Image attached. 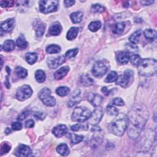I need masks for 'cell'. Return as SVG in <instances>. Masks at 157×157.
<instances>
[{
    "instance_id": "cell-1",
    "label": "cell",
    "mask_w": 157,
    "mask_h": 157,
    "mask_svg": "<svg viewBox=\"0 0 157 157\" xmlns=\"http://www.w3.org/2000/svg\"><path fill=\"white\" fill-rule=\"evenodd\" d=\"M148 117V110L143 105L134 107L129 112L128 117V136L136 139L140 135Z\"/></svg>"
},
{
    "instance_id": "cell-2",
    "label": "cell",
    "mask_w": 157,
    "mask_h": 157,
    "mask_svg": "<svg viewBox=\"0 0 157 157\" xmlns=\"http://www.w3.org/2000/svg\"><path fill=\"white\" fill-rule=\"evenodd\" d=\"M128 126V117L123 113L118 114L117 117L111 122L109 129L112 133L121 136L123 134Z\"/></svg>"
},
{
    "instance_id": "cell-3",
    "label": "cell",
    "mask_w": 157,
    "mask_h": 157,
    "mask_svg": "<svg viewBox=\"0 0 157 157\" xmlns=\"http://www.w3.org/2000/svg\"><path fill=\"white\" fill-rule=\"evenodd\" d=\"M156 61L154 59L144 58L140 59L137 65L139 73L145 77L152 76L156 73Z\"/></svg>"
},
{
    "instance_id": "cell-4",
    "label": "cell",
    "mask_w": 157,
    "mask_h": 157,
    "mask_svg": "<svg viewBox=\"0 0 157 157\" xmlns=\"http://www.w3.org/2000/svg\"><path fill=\"white\" fill-rule=\"evenodd\" d=\"M91 112L85 107H75L72 113L71 118L74 121L82 123L87 120L91 115Z\"/></svg>"
},
{
    "instance_id": "cell-5",
    "label": "cell",
    "mask_w": 157,
    "mask_h": 157,
    "mask_svg": "<svg viewBox=\"0 0 157 157\" xmlns=\"http://www.w3.org/2000/svg\"><path fill=\"white\" fill-rule=\"evenodd\" d=\"M39 10L44 13H48L55 12L58 6V1L52 0H42L39 2Z\"/></svg>"
},
{
    "instance_id": "cell-6",
    "label": "cell",
    "mask_w": 157,
    "mask_h": 157,
    "mask_svg": "<svg viewBox=\"0 0 157 157\" xmlns=\"http://www.w3.org/2000/svg\"><path fill=\"white\" fill-rule=\"evenodd\" d=\"M38 96L42 102L47 106L52 107L55 105L56 100L53 96H51V91L49 88L47 87L42 88L39 91Z\"/></svg>"
},
{
    "instance_id": "cell-7",
    "label": "cell",
    "mask_w": 157,
    "mask_h": 157,
    "mask_svg": "<svg viewBox=\"0 0 157 157\" xmlns=\"http://www.w3.org/2000/svg\"><path fill=\"white\" fill-rule=\"evenodd\" d=\"M133 76V71L131 69L126 70L124 73L117 78V83L123 88H126L129 83Z\"/></svg>"
},
{
    "instance_id": "cell-8",
    "label": "cell",
    "mask_w": 157,
    "mask_h": 157,
    "mask_svg": "<svg viewBox=\"0 0 157 157\" xmlns=\"http://www.w3.org/2000/svg\"><path fill=\"white\" fill-rule=\"evenodd\" d=\"M33 93L31 88L28 85H24L18 89L16 93V98L20 101H24L29 98Z\"/></svg>"
},
{
    "instance_id": "cell-9",
    "label": "cell",
    "mask_w": 157,
    "mask_h": 157,
    "mask_svg": "<svg viewBox=\"0 0 157 157\" xmlns=\"http://www.w3.org/2000/svg\"><path fill=\"white\" fill-rule=\"evenodd\" d=\"M107 66L102 61H96L92 67V73L95 77H101L107 71Z\"/></svg>"
},
{
    "instance_id": "cell-10",
    "label": "cell",
    "mask_w": 157,
    "mask_h": 157,
    "mask_svg": "<svg viewBox=\"0 0 157 157\" xmlns=\"http://www.w3.org/2000/svg\"><path fill=\"white\" fill-rule=\"evenodd\" d=\"M92 131H93V132H94V134L90 141V145L91 148H97L102 142L103 140V137L101 134V129L99 128V126L94 125V126L92 129Z\"/></svg>"
},
{
    "instance_id": "cell-11",
    "label": "cell",
    "mask_w": 157,
    "mask_h": 157,
    "mask_svg": "<svg viewBox=\"0 0 157 157\" xmlns=\"http://www.w3.org/2000/svg\"><path fill=\"white\" fill-rule=\"evenodd\" d=\"M102 116H103V111L101 107H99V108H96L93 112V113H91V115L90 116L88 120L90 124L93 125H96L100 121Z\"/></svg>"
},
{
    "instance_id": "cell-12",
    "label": "cell",
    "mask_w": 157,
    "mask_h": 157,
    "mask_svg": "<svg viewBox=\"0 0 157 157\" xmlns=\"http://www.w3.org/2000/svg\"><path fill=\"white\" fill-rule=\"evenodd\" d=\"M65 61V57L64 56H59L55 58H48L47 63L48 66L50 69H55L62 64Z\"/></svg>"
},
{
    "instance_id": "cell-13",
    "label": "cell",
    "mask_w": 157,
    "mask_h": 157,
    "mask_svg": "<svg viewBox=\"0 0 157 157\" xmlns=\"http://www.w3.org/2000/svg\"><path fill=\"white\" fill-rule=\"evenodd\" d=\"M88 101L94 107L99 106L103 101V98L98 93H91L88 96Z\"/></svg>"
},
{
    "instance_id": "cell-14",
    "label": "cell",
    "mask_w": 157,
    "mask_h": 157,
    "mask_svg": "<svg viewBox=\"0 0 157 157\" xmlns=\"http://www.w3.org/2000/svg\"><path fill=\"white\" fill-rule=\"evenodd\" d=\"M80 101H81L80 90L77 89L73 93L71 97L70 98V99L67 102V106L69 107H72L74 105L79 103L80 102Z\"/></svg>"
},
{
    "instance_id": "cell-15",
    "label": "cell",
    "mask_w": 157,
    "mask_h": 157,
    "mask_svg": "<svg viewBox=\"0 0 157 157\" xmlns=\"http://www.w3.org/2000/svg\"><path fill=\"white\" fill-rule=\"evenodd\" d=\"M31 152V150L28 146L24 144H21L17 148L15 152V155L17 156L26 157L29 156Z\"/></svg>"
},
{
    "instance_id": "cell-16",
    "label": "cell",
    "mask_w": 157,
    "mask_h": 157,
    "mask_svg": "<svg viewBox=\"0 0 157 157\" xmlns=\"http://www.w3.org/2000/svg\"><path fill=\"white\" fill-rule=\"evenodd\" d=\"M62 31V26L58 21L53 23L48 28V33L50 36H58Z\"/></svg>"
},
{
    "instance_id": "cell-17",
    "label": "cell",
    "mask_w": 157,
    "mask_h": 157,
    "mask_svg": "<svg viewBox=\"0 0 157 157\" xmlns=\"http://www.w3.org/2000/svg\"><path fill=\"white\" fill-rule=\"evenodd\" d=\"M67 128L64 124H59L54 127L52 129V132L56 137H61L66 134Z\"/></svg>"
},
{
    "instance_id": "cell-18",
    "label": "cell",
    "mask_w": 157,
    "mask_h": 157,
    "mask_svg": "<svg viewBox=\"0 0 157 157\" xmlns=\"http://www.w3.org/2000/svg\"><path fill=\"white\" fill-rule=\"evenodd\" d=\"M15 25V20L13 18H9L4 21L1 25V29L6 32L10 31L13 29Z\"/></svg>"
},
{
    "instance_id": "cell-19",
    "label": "cell",
    "mask_w": 157,
    "mask_h": 157,
    "mask_svg": "<svg viewBox=\"0 0 157 157\" xmlns=\"http://www.w3.org/2000/svg\"><path fill=\"white\" fill-rule=\"evenodd\" d=\"M69 71V67L68 66H64L57 70L54 73V77L56 80H60L63 78Z\"/></svg>"
},
{
    "instance_id": "cell-20",
    "label": "cell",
    "mask_w": 157,
    "mask_h": 157,
    "mask_svg": "<svg viewBox=\"0 0 157 157\" xmlns=\"http://www.w3.org/2000/svg\"><path fill=\"white\" fill-rule=\"evenodd\" d=\"M129 55L126 52H120L117 55V61L120 64H127L129 60Z\"/></svg>"
},
{
    "instance_id": "cell-21",
    "label": "cell",
    "mask_w": 157,
    "mask_h": 157,
    "mask_svg": "<svg viewBox=\"0 0 157 157\" xmlns=\"http://www.w3.org/2000/svg\"><path fill=\"white\" fill-rule=\"evenodd\" d=\"M144 36L145 38L150 40V41H153L156 38V31L155 29H147L144 32Z\"/></svg>"
},
{
    "instance_id": "cell-22",
    "label": "cell",
    "mask_w": 157,
    "mask_h": 157,
    "mask_svg": "<svg viewBox=\"0 0 157 157\" xmlns=\"http://www.w3.org/2000/svg\"><path fill=\"white\" fill-rule=\"evenodd\" d=\"M56 151L62 156H67L69 153V149L67 145L64 143L60 144L59 145H58L56 147Z\"/></svg>"
},
{
    "instance_id": "cell-23",
    "label": "cell",
    "mask_w": 157,
    "mask_h": 157,
    "mask_svg": "<svg viewBox=\"0 0 157 157\" xmlns=\"http://www.w3.org/2000/svg\"><path fill=\"white\" fill-rule=\"evenodd\" d=\"M70 18L72 23H78L82 21L83 18V13L80 11L75 12L70 15Z\"/></svg>"
},
{
    "instance_id": "cell-24",
    "label": "cell",
    "mask_w": 157,
    "mask_h": 157,
    "mask_svg": "<svg viewBox=\"0 0 157 157\" xmlns=\"http://www.w3.org/2000/svg\"><path fill=\"white\" fill-rule=\"evenodd\" d=\"M80 81L81 83L85 86H90L93 84V79L88 74H84L80 77Z\"/></svg>"
},
{
    "instance_id": "cell-25",
    "label": "cell",
    "mask_w": 157,
    "mask_h": 157,
    "mask_svg": "<svg viewBox=\"0 0 157 157\" xmlns=\"http://www.w3.org/2000/svg\"><path fill=\"white\" fill-rule=\"evenodd\" d=\"M15 42L12 40H6L3 45H2V49L6 52H10L15 49Z\"/></svg>"
},
{
    "instance_id": "cell-26",
    "label": "cell",
    "mask_w": 157,
    "mask_h": 157,
    "mask_svg": "<svg viewBox=\"0 0 157 157\" xmlns=\"http://www.w3.org/2000/svg\"><path fill=\"white\" fill-rule=\"evenodd\" d=\"M78 27H72L71 28L69 31H67V35H66V37L68 40H73L74 39L78 33Z\"/></svg>"
},
{
    "instance_id": "cell-27",
    "label": "cell",
    "mask_w": 157,
    "mask_h": 157,
    "mask_svg": "<svg viewBox=\"0 0 157 157\" xmlns=\"http://www.w3.org/2000/svg\"><path fill=\"white\" fill-rule=\"evenodd\" d=\"M125 28V23L124 22H119L115 25L112 32L115 34H121Z\"/></svg>"
},
{
    "instance_id": "cell-28",
    "label": "cell",
    "mask_w": 157,
    "mask_h": 157,
    "mask_svg": "<svg viewBox=\"0 0 157 157\" xmlns=\"http://www.w3.org/2000/svg\"><path fill=\"white\" fill-rule=\"evenodd\" d=\"M37 59V55L36 53L30 52L28 53L25 55V59L29 64H33L36 63Z\"/></svg>"
},
{
    "instance_id": "cell-29",
    "label": "cell",
    "mask_w": 157,
    "mask_h": 157,
    "mask_svg": "<svg viewBox=\"0 0 157 157\" xmlns=\"http://www.w3.org/2000/svg\"><path fill=\"white\" fill-rule=\"evenodd\" d=\"M16 44L18 47L20 48H26L28 45V42H26L24 36L23 34H21L17 39Z\"/></svg>"
},
{
    "instance_id": "cell-30",
    "label": "cell",
    "mask_w": 157,
    "mask_h": 157,
    "mask_svg": "<svg viewBox=\"0 0 157 157\" xmlns=\"http://www.w3.org/2000/svg\"><path fill=\"white\" fill-rule=\"evenodd\" d=\"M35 78L36 81L39 83H42L45 80V72L41 70L38 69L35 72Z\"/></svg>"
},
{
    "instance_id": "cell-31",
    "label": "cell",
    "mask_w": 157,
    "mask_h": 157,
    "mask_svg": "<svg viewBox=\"0 0 157 157\" xmlns=\"http://www.w3.org/2000/svg\"><path fill=\"white\" fill-rule=\"evenodd\" d=\"M61 51V47L56 44H51L49 45L46 48V52L48 53L53 54V53H58Z\"/></svg>"
},
{
    "instance_id": "cell-32",
    "label": "cell",
    "mask_w": 157,
    "mask_h": 157,
    "mask_svg": "<svg viewBox=\"0 0 157 157\" xmlns=\"http://www.w3.org/2000/svg\"><path fill=\"white\" fill-rule=\"evenodd\" d=\"M141 34H142V31L140 29H139V30L135 31L129 38L130 42L134 44H137L139 42V40L141 36Z\"/></svg>"
},
{
    "instance_id": "cell-33",
    "label": "cell",
    "mask_w": 157,
    "mask_h": 157,
    "mask_svg": "<svg viewBox=\"0 0 157 157\" xmlns=\"http://www.w3.org/2000/svg\"><path fill=\"white\" fill-rule=\"evenodd\" d=\"M15 74H17V75L19 78H25L28 75L27 70L22 67H20V66L17 67L15 70Z\"/></svg>"
},
{
    "instance_id": "cell-34",
    "label": "cell",
    "mask_w": 157,
    "mask_h": 157,
    "mask_svg": "<svg viewBox=\"0 0 157 157\" xmlns=\"http://www.w3.org/2000/svg\"><path fill=\"white\" fill-rule=\"evenodd\" d=\"M45 25L43 23L40 22L39 23L36 28V34L37 37H42L45 32Z\"/></svg>"
},
{
    "instance_id": "cell-35",
    "label": "cell",
    "mask_w": 157,
    "mask_h": 157,
    "mask_svg": "<svg viewBox=\"0 0 157 157\" xmlns=\"http://www.w3.org/2000/svg\"><path fill=\"white\" fill-rule=\"evenodd\" d=\"M69 137L71 139V142L72 144H77L82 142L83 139V137L82 136H79L73 133H71L69 134Z\"/></svg>"
},
{
    "instance_id": "cell-36",
    "label": "cell",
    "mask_w": 157,
    "mask_h": 157,
    "mask_svg": "<svg viewBox=\"0 0 157 157\" xmlns=\"http://www.w3.org/2000/svg\"><path fill=\"white\" fill-rule=\"evenodd\" d=\"M101 27V23L99 21H94L91 22L88 25V29L92 32H96Z\"/></svg>"
},
{
    "instance_id": "cell-37",
    "label": "cell",
    "mask_w": 157,
    "mask_h": 157,
    "mask_svg": "<svg viewBox=\"0 0 157 157\" xmlns=\"http://www.w3.org/2000/svg\"><path fill=\"white\" fill-rule=\"evenodd\" d=\"M70 90L66 86H59L56 90V93L60 96H65L69 94Z\"/></svg>"
},
{
    "instance_id": "cell-38",
    "label": "cell",
    "mask_w": 157,
    "mask_h": 157,
    "mask_svg": "<svg viewBox=\"0 0 157 157\" xmlns=\"http://www.w3.org/2000/svg\"><path fill=\"white\" fill-rule=\"evenodd\" d=\"M117 78H118V75L117 72L115 71H111L107 75L105 81L107 83H111V82H115L117 80Z\"/></svg>"
},
{
    "instance_id": "cell-39",
    "label": "cell",
    "mask_w": 157,
    "mask_h": 157,
    "mask_svg": "<svg viewBox=\"0 0 157 157\" xmlns=\"http://www.w3.org/2000/svg\"><path fill=\"white\" fill-rule=\"evenodd\" d=\"M78 51V49L77 48H72L71 50H67L66 53H65V56L67 58H74L76 56V55L77 54Z\"/></svg>"
},
{
    "instance_id": "cell-40",
    "label": "cell",
    "mask_w": 157,
    "mask_h": 157,
    "mask_svg": "<svg viewBox=\"0 0 157 157\" xmlns=\"http://www.w3.org/2000/svg\"><path fill=\"white\" fill-rule=\"evenodd\" d=\"M129 60H130L131 64H132L133 65H135V66H137L140 61V57L139 55L134 54L129 57Z\"/></svg>"
},
{
    "instance_id": "cell-41",
    "label": "cell",
    "mask_w": 157,
    "mask_h": 157,
    "mask_svg": "<svg viewBox=\"0 0 157 157\" xmlns=\"http://www.w3.org/2000/svg\"><path fill=\"white\" fill-rule=\"evenodd\" d=\"M106 112L110 115H117L118 114V110L112 105H108L106 108Z\"/></svg>"
},
{
    "instance_id": "cell-42",
    "label": "cell",
    "mask_w": 157,
    "mask_h": 157,
    "mask_svg": "<svg viewBox=\"0 0 157 157\" xmlns=\"http://www.w3.org/2000/svg\"><path fill=\"white\" fill-rule=\"evenodd\" d=\"M104 10V7L100 4H94L91 7V11L93 13H100Z\"/></svg>"
},
{
    "instance_id": "cell-43",
    "label": "cell",
    "mask_w": 157,
    "mask_h": 157,
    "mask_svg": "<svg viewBox=\"0 0 157 157\" xmlns=\"http://www.w3.org/2000/svg\"><path fill=\"white\" fill-rule=\"evenodd\" d=\"M125 47L127 50L131 52H134L137 50L138 47L136 44H134L132 43H128L125 45Z\"/></svg>"
},
{
    "instance_id": "cell-44",
    "label": "cell",
    "mask_w": 157,
    "mask_h": 157,
    "mask_svg": "<svg viewBox=\"0 0 157 157\" xmlns=\"http://www.w3.org/2000/svg\"><path fill=\"white\" fill-rule=\"evenodd\" d=\"M10 146L9 145H8L7 143H3L1 144V151L2 153H6L7 152H9L10 150Z\"/></svg>"
},
{
    "instance_id": "cell-45",
    "label": "cell",
    "mask_w": 157,
    "mask_h": 157,
    "mask_svg": "<svg viewBox=\"0 0 157 157\" xmlns=\"http://www.w3.org/2000/svg\"><path fill=\"white\" fill-rule=\"evenodd\" d=\"M33 116L34 117V118L37 120H42L45 118L46 115L43 113V112H35L33 113Z\"/></svg>"
},
{
    "instance_id": "cell-46",
    "label": "cell",
    "mask_w": 157,
    "mask_h": 157,
    "mask_svg": "<svg viewBox=\"0 0 157 157\" xmlns=\"http://www.w3.org/2000/svg\"><path fill=\"white\" fill-rule=\"evenodd\" d=\"M112 103L118 106H123L124 104V101L121 98H115L112 101Z\"/></svg>"
},
{
    "instance_id": "cell-47",
    "label": "cell",
    "mask_w": 157,
    "mask_h": 157,
    "mask_svg": "<svg viewBox=\"0 0 157 157\" xmlns=\"http://www.w3.org/2000/svg\"><path fill=\"white\" fill-rule=\"evenodd\" d=\"M1 6L2 7H12L13 4V1H1L0 2Z\"/></svg>"
},
{
    "instance_id": "cell-48",
    "label": "cell",
    "mask_w": 157,
    "mask_h": 157,
    "mask_svg": "<svg viewBox=\"0 0 157 157\" xmlns=\"http://www.w3.org/2000/svg\"><path fill=\"white\" fill-rule=\"evenodd\" d=\"M11 127L13 130H20L22 128V124L20 122H12L11 124Z\"/></svg>"
},
{
    "instance_id": "cell-49",
    "label": "cell",
    "mask_w": 157,
    "mask_h": 157,
    "mask_svg": "<svg viewBox=\"0 0 157 157\" xmlns=\"http://www.w3.org/2000/svg\"><path fill=\"white\" fill-rule=\"evenodd\" d=\"M29 114V112L28 110H25L23 112H21L18 116V118H17V120H20V121H21V120H23L25 118H26Z\"/></svg>"
},
{
    "instance_id": "cell-50",
    "label": "cell",
    "mask_w": 157,
    "mask_h": 157,
    "mask_svg": "<svg viewBox=\"0 0 157 157\" xmlns=\"http://www.w3.org/2000/svg\"><path fill=\"white\" fill-rule=\"evenodd\" d=\"M34 126V121L33 120H28L25 122V127L26 128H33Z\"/></svg>"
},
{
    "instance_id": "cell-51",
    "label": "cell",
    "mask_w": 157,
    "mask_h": 157,
    "mask_svg": "<svg viewBox=\"0 0 157 157\" xmlns=\"http://www.w3.org/2000/svg\"><path fill=\"white\" fill-rule=\"evenodd\" d=\"M74 3H75V1H72V0H66L64 1V6L66 7H71L72 5L74 4Z\"/></svg>"
},
{
    "instance_id": "cell-52",
    "label": "cell",
    "mask_w": 157,
    "mask_h": 157,
    "mask_svg": "<svg viewBox=\"0 0 157 157\" xmlns=\"http://www.w3.org/2000/svg\"><path fill=\"white\" fill-rule=\"evenodd\" d=\"M80 127H81L80 124H75L72 125V126L71 127V129L72 131H78V130L80 129Z\"/></svg>"
},
{
    "instance_id": "cell-53",
    "label": "cell",
    "mask_w": 157,
    "mask_h": 157,
    "mask_svg": "<svg viewBox=\"0 0 157 157\" xmlns=\"http://www.w3.org/2000/svg\"><path fill=\"white\" fill-rule=\"evenodd\" d=\"M101 91L106 96H108L110 94V90H109L106 86L102 87V89H101Z\"/></svg>"
},
{
    "instance_id": "cell-54",
    "label": "cell",
    "mask_w": 157,
    "mask_h": 157,
    "mask_svg": "<svg viewBox=\"0 0 157 157\" xmlns=\"http://www.w3.org/2000/svg\"><path fill=\"white\" fill-rule=\"evenodd\" d=\"M140 2L144 6H150L153 2V1H141Z\"/></svg>"
},
{
    "instance_id": "cell-55",
    "label": "cell",
    "mask_w": 157,
    "mask_h": 157,
    "mask_svg": "<svg viewBox=\"0 0 157 157\" xmlns=\"http://www.w3.org/2000/svg\"><path fill=\"white\" fill-rule=\"evenodd\" d=\"M6 133H7V134H9V133H10V132H11V131H10V129L9 128H7L6 129Z\"/></svg>"
}]
</instances>
